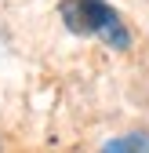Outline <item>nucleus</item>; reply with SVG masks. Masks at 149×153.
I'll use <instances>...</instances> for the list:
<instances>
[{
    "mask_svg": "<svg viewBox=\"0 0 149 153\" xmlns=\"http://www.w3.org/2000/svg\"><path fill=\"white\" fill-rule=\"evenodd\" d=\"M102 153H149V135H145V131L120 135V139H113V142H105Z\"/></svg>",
    "mask_w": 149,
    "mask_h": 153,
    "instance_id": "2",
    "label": "nucleus"
},
{
    "mask_svg": "<svg viewBox=\"0 0 149 153\" xmlns=\"http://www.w3.org/2000/svg\"><path fill=\"white\" fill-rule=\"evenodd\" d=\"M62 15H66V26L77 29V33H98L109 48H127L131 44V33L124 29L120 15L102 4V0H66L62 4Z\"/></svg>",
    "mask_w": 149,
    "mask_h": 153,
    "instance_id": "1",
    "label": "nucleus"
}]
</instances>
